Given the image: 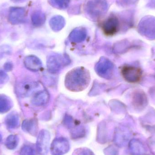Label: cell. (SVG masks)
I'll use <instances>...</instances> for the list:
<instances>
[{
	"label": "cell",
	"mask_w": 155,
	"mask_h": 155,
	"mask_svg": "<svg viewBox=\"0 0 155 155\" xmlns=\"http://www.w3.org/2000/svg\"><path fill=\"white\" fill-rule=\"evenodd\" d=\"M15 2H23L25 1V0H11Z\"/></svg>",
	"instance_id": "obj_26"
},
{
	"label": "cell",
	"mask_w": 155,
	"mask_h": 155,
	"mask_svg": "<svg viewBox=\"0 0 155 155\" xmlns=\"http://www.w3.org/2000/svg\"><path fill=\"white\" fill-rule=\"evenodd\" d=\"M129 148L133 154L141 155L145 153V149L143 145L138 140L133 139L130 141Z\"/></svg>",
	"instance_id": "obj_14"
},
{
	"label": "cell",
	"mask_w": 155,
	"mask_h": 155,
	"mask_svg": "<svg viewBox=\"0 0 155 155\" xmlns=\"http://www.w3.org/2000/svg\"><path fill=\"white\" fill-rule=\"evenodd\" d=\"M12 102L8 97L0 95V113H6L12 108Z\"/></svg>",
	"instance_id": "obj_16"
},
{
	"label": "cell",
	"mask_w": 155,
	"mask_h": 155,
	"mask_svg": "<svg viewBox=\"0 0 155 155\" xmlns=\"http://www.w3.org/2000/svg\"><path fill=\"white\" fill-rule=\"evenodd\" d=\"M20 155H36L35 150L28 145L24 146L20 151Z\"/></svg>",
	"instance_id": "obj_20"
},
{
	"label": "cell",
	"mask_w": 155,
	"mask_h": 155,
	"mask_svg": "<svg viewBox=\"0 0 155 155\" xmlns=\"http://www.w3.org/2000/svg\"><path fill=\"white\" fill-rule=\"evenodd\" d=\"M91 81L90 72L84 67L74 68L66 74L64 84L72 92H77L85 89Z\"/></svg>",
	"instance_id": "obj_1"
},
{
	"label": "cell",
	"mask_w": 155,
	"mask_h": 155,
	"mask_svg": "<svg viewBox=\"0 0 155 155\" xmlns=\"http://www.w3.org/2000/svg\"><path fill=\"white\" fill-rule=\"evenodd\" d=\"M65 21L63 16L57 15L51 18L50 25L51 29L54 31H59L65 26Z\"/></svg>",
	"instance_id": "obj_10"
},
{
	"label": "cell",
	"mask_w": 155,
	"mask_h": 155,
	"mask_svg": "<svg viewBox=\"0 0 155 155\" xmlns=\"http://www.w3.org/2000/svg\"><path fill=\"white\" fill-rule=\"evenodd\" d=\"M85 132L82 129H76L72 133V137L74 138H81L84 135Z\"/></svg>",
	"instance_id": "obj_21"
},
{
	"label": "cell",
	"mask_w": 155,
	"mask_h": 155,
	"mask_svg": "<svg viewBox=\"0 0 155 155\" xmlns=\"http://www.w3.org/2000/svg\"><path fill=\"white\" fill-rule=\"evenodd\" d=\"M6 126L11 129L18 127L19 125V118L17 114L12 112L6 116L5 119Z\"/></svg>",
	"instance_id": "obj_13"
},
{
	"label": "cell",
	"mask_w": 155,
	"mask_h": 155,
	"mask_svg": "<svg viewBox=\"0 0 155 155\" xmlns=\"http://www.w3.org/2000/svg\"><path fill=\"white\" fill-rule=\"evenodd\" d=\"M13 67V66L11 62L6 63L4 65V70L6 71H12V70Z\"/></svg>",
	"instance_id": "obj_25"
},
{
	"label": "cell",
	"mask_w": 155,
	"mask_h": 155,
	"mask_svg": "<svg viewBox=\"0 0 155 155\" xmlns=\"http://www.w3.org/2000/svg\"><path fill=\"white\" fill-rule=\"evenodd\" d=\"M2 135L0 134V143H1V141H2Z\"/></svg>",
	"instance_id": "obj_27"
},
{
	"label": "cell",
	"mask_w": 155,
	"mask_h": 155,
	"mask_svg": "<svg viewBox=\"0 0 155 155\" xmlns=\"http://www.w3.org/2000/svg\"><path fill=\"white\" fill-rule=\"evenodd\" d=\"M22 129L24 132L35 135L37 133V124L33 119L24 120L22 124Z\"/></svg>",
	"instance_id": "obj_11"
},
{
	"label": "cell",
	"mask_w": 155,
	"mask_h": 155,
	"mask_svg": "<svg viewBox=\"0 0 155 155\" xmlns=\"http://www.w3.org/2000/svg\"><path fill=\"white\" fill-rule=\"evenodd\" d=\"M19 143V138L16 135H12L9 136L5 141V145L6 147L10 150L15 149Z\"/></svg>",
	"instance_id": "obj_17"
},
{
	"label": "cell",
	"mask_w": 155,
	"mask_h": 155,
	"mask_svg": "<svg viewBox=\"0 0 155 155\" xmlns=\"http://www.w3.org/2000/svg\"><path fill=\"white\" fill-rule=\"evenodd\" d=\"M84 10L88 17L92 20H98L107 12V0H87L85 3Z\"/></svg>",
	"instance_id": "obj_2"
},
{
	"label": "cell",
	"mask_w": 155,
	"mask_h": 155,
	"mask_svg": "<svg viewBox=\"0 0 155 155\" xmlns=\"http://www.w3.org/2000/svg\"><path fill=\"white\" fill-rule=\"evenodd\" d=\"M87 32L84 28H78L74 30L70 35V39L74 42H80L85 39Z\"/></svg>",
	"instance_id": "obj_12"
},
{
	"label": "cell",
	"mask_w": 155,
	"mask_h": 155,
	"mask_svg": "<svg viewBox=\"0 0 155 155\" xmlns=\"http://www.w3.org/2000/svg\"><path fill=\"white\" fill-rule=\"evenodd\" d=\"M119 21L116 17L112 16L107 18L102 25V30L105 35L111 36L114 35L119 28Z\"/></svg>",
	"instance_id": "obj_7"
},
{
	"label": "cell",
	"mask_w": 155,
	"mask_h": 155,
	"mask_svg": "<svg viewBox=\"0 0 155 155\" xmlns=\"http://www.w3.org/2000/svg\"><path fill=\"white\" fill-rule=\"evenodd\" d=\"M121 72L123 77L128 82H137L141 78V70L135 67L124 66Z\"/></svg>",
	"instance_id": "obj_8"
},
{
	"label": "cell",
	"mask_w": 155,
	"mask_h": 155,
	"mask_svg": "<svg viewBox=\"0 0 155 155\" xmlns=\"http://www.w3.org/2000/svg\"><path fill=\"white\" fill-rule=\"evenodd\" d=\"M24 63L25 67L30 71H38L41 67V61L34 55H30L25 57Z\"/></svg>",
	"instance_id": "obj_9"
},
{
	"label": "cell",
	"mask_w": 155,
	"mask_h": 155,
	"mask_svg": "<svg viewBox=\"0 0 155 155\" xmlns=\"http://www.w3.org/2000/svg\"><path fill=\"white\" fill-rule=\"evenodd\" d=\"M9 80V77L5 72L0 70V84H4Z\"/></svg>",
	"instance_id": "obj_23"
},
{
	"label": "cell",
	"mask_w": 155,
	"mask_h": 155,
	"mask_svg": "<svg viewBox=\"0 0 155 155\" xmlns=\"http://www.w3.org/2000/svg\"><path fill=\"white\" fill-rule=\"evenodd\" d=\"M51 135L47 130H42L40 132L36 142V149L39 155H47L49 151Z\"/></svg>",
	"instance_id": "obj_3"
},
{
	"label": "cell",
	"mask_w": 155,
	"mask_h": 155,
	"mask_svg": "<svg viewBox=\"0 0 155 155\" xmlns=\"http://www.w3.org/2000/svg\"><path fill=\"white\" fill-rule=\"evenodd\" d=\"M105 155H117V151L113 146H109L104 150Z\"/></svg>",
	"instance_id": "obj_22"
},
{
	"label": "cell",
	"mask_w": 155,
	"mask_h": 155,
	"mask_svg": "<svg viewBox=\"0 0 155 155\" xmlns=\"http://www.w3.org/2000/svg\"><path fill=\"white\" fill-rule=\"evenodd\" d=\"M70 149L69 141L65 137H59L53 140L51 145L52 155H63L68 153Z\"/></svg>",
	"instance_id": "obj_4"
},
{
	"label": "cell",
	"mask_w": 155,
	"mask_h": 155,
	"mask_svg": "<svg viewBox=\"0 0 155 155\" xmlns=\"http://www.w3.org/2000/svg\"><path fill=\"white\" fill-rule=\"evenodd\" d=\"M34 84L28 83L19 85L17 87V91L19 94L22 96H25L31 93L34 88Z\"/></svg>",
	"instance_id": "obj_18"
},
{
	"label": "cell",
	"mask_w": 155,
	"mask_h": 155,
	"mask_svg": "<svg viewBox=\"0 0 155 155\" xmlns=\"http://www.w3.org/2000/svg\"><path fill=\"white\" fill-rule=\"evenodd\" d=\"M71 0H50L52 6L58 9H65L69 6Z\"/></svg>",
	"instance_id": "obj_19"
},
{
	"label": "cell",
	"mask_w": 155,
	"mask_h": 155,
	"mask_svg": "<svg viewBox=\"0 0 155 155\" xmlns=\"http://www.w3.org/2000/svg\"><path fill=\"white\" fill-rule=\"evenodd\" d=\"M78 155H94L93 152L88 148H82L78 153Z\"/></svg>",
	"instance_id": "obj_24"
},
{
	"label": "cell",
	"mask_w": 155,
	"mask_h": 155,
	"mask_svg": "<svg viewBox=\"0 0 155 155\" xmlns=\"http://www.w3.org/2000/svg\"><path fill=\"white\" fill-rule=\"evenodd\" d=\"M138 29L142 33L149 37L155 36V17L147 16L140 21Z\"/></svg>",
	"instance_id": "obj_5"
},
{
	"label": "cell",
	"mask_w": 155,
	"mask_h": 155,
	"mask_svg": "<svg viewBox=\"0 0 155 155\" xmlns=\"http://www.w3.org/2000/svg\"><path fill=\"white\" fill-rule=\"evenodd\" d=\"M26 12L23 7H12L9 12V18L10 22L13 25H17L24 22Z\"/></svg>",
	"instance_id": "obj_6"
},
{
	"label": "cell",
	"mask_w": 155,
	"mask_h": 155,
	"mask_svg": "<svg viewBox=\"0 0 155 155\" xmlns=\"http://www.w3.org/2000/svg\"><path fill=\"white\" fill-rule=\"evenodd\" d=\"M46 17L45 14L41 11H36L31 15L33 25L36 27L41 26L45 22Z\"/></svg>",
	"instance_id": "obj_15"
}]
</instances>
